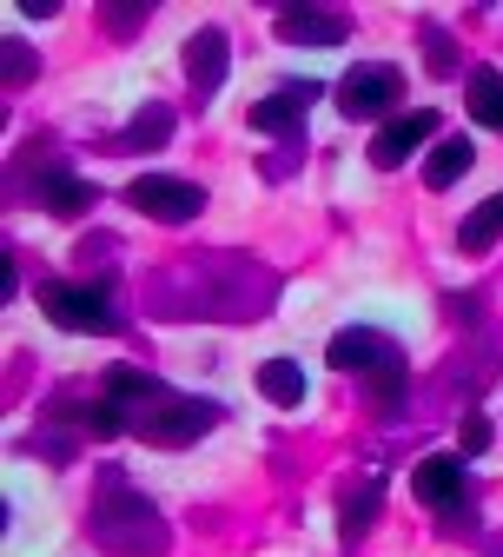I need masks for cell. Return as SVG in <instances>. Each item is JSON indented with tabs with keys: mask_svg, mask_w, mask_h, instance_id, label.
Listing matches in <instances>:
<instances>
[{
	"mask_svg": "<svg viewBox=\"0 0 503 557\" xmlns=\"http://www.w3.org/2000/svg\"><path fill=\"white\" fill-rule=\"evenodd\" d=\"M226 60H232V40H226L219 27H199V34L186 40V81H192L199 94H219V87H226Z\"/></svg>",
	"mask_w": 503,
	"mask_h": 557,
	"instance_id": "obj_8",
	"label": "cell"
},
{
	"mask_svg": "<svg viewBox=\"0 0 503 557\" xmlns=\"http://www.w3.org/2000/svg\"><path fill=\"white\" fill-rule=\"evenodd\" d=\"M0 53H8V87H21V81H34V53H27L21 40H8V47H0Z\"/></svg>",
	"mask_w": 503,
	"mask_h": 557,
	"instance_id": "obj_20",
	"label": "cell"
},
{
	"mask_svg": "<svg viewBox=\"0 0 503 557\" xmlns=\"http://www.w3.org/2000/svg\"><path fill=\"white\" fill-rule=\"evenodd\" d=\"M411 492L430 505V511H457L464 505V458H424L411 471Z\"/></svg>",
	"mask_w": 503,
	"mask_h": 557,
	"instance_id": "obj_9",
	"label": "cell"
},
{
	"mask_svg": "<svg viewBox=\"0 0 503 557\" xmlns=\"http://www.w3.org/2000/svg\"><path fill=\"white\" fill-rule=\"evenodd\" d=\"M398 94H404V74H398L391 60H365V66H351V74L338 81V107H344L351 120H378V113H391Z\"/></svg>",
	"mask_w": 503,
	"mask_h": 557,
	"instance_id": "obj_3",
	"label": "cell"
},
{
	"mask_svg": "<svg viewBox=\"0 0 503 557\" xmlns=\"http://www.w3.org/2000/svg\"><path fill=\"white\" fill-rule=\"evenodd\" d=\"M325 359L338 366V372H357V379H372V372H385L391 359H404L398 345L385 338V332H372V325H344L331 345H325Z\"/></svg>",
	"mask_w": 503,
	"mask_h": 557,
	"instance_id": "obj_6",
	"label": "cell"
},
{
	"mask_svg": "<svg viewBox=\"0 0 503 557\" xmlns=\"http://www.w3.org/2000/svg\"><path fill=\"white\" fill-rule=\"evenodd\" d=\"M477 451H490V418L483 411L464 418V458H477Z\"/></svg>",
	"mask_w": 503,
	"mask_h": 557,
	"instance_id": "obj_21",
	"label": "cell"
},
{
	"mask_svg": "<svg viewBox=\"0 0 503 557\" xmlns=\"http://www.w3.org/2000/svg\"><path fill=\"white\" fill-rule=\"evenodd\" d=\"M93 537L106 550H120V557H160L166 550L160 511L139 498V492H126V484H106V498L93 505Z\"/></svg>",
	"mask_w": 503,
	"mask_h": 557,
	"instance_id": "obj_1",
	"label": "cell"
},
{
	"mask_svg": "<svg viewBox=\"0 0 503 557\" xmlns=\"http://www.w3.org/2000/svg\"><path fill=\"white\" fill-rule=\"evenodd\" d=\"M378 505H385V478H365V492H351V498H344V511H338V531H344V544H357V537L372 531Z\"/></svg>",
	"mask_w": 503,
	"mask_h": 557,
	"instance_id": "obj_15",
	"label": "cell"
},
{
	"mask_svg": "<svg viewBox=\"0 0 503 557\" xmlns=\"http://www.w3.org/2000/svg\"><path fill=\"white\" fill-rule=\"evenodd\" d=\"M365 392H372V405H385V411H391V405L404 398V359H391L385 372H372V379H365Z\"/></svg>",
	"mask_w": 503,
	"mask_h": 557,
	"instance_id": "obj_19",
	"label": "cell"
},
{
	"mask_svg": "<svg viewBox=\"0 0 503 557\" xmlns=\"http://www.w3.org/2000/svg\"><path fill=\"white\" fill-rule=\"evenodd\" d=\"M496 239H503V193H490L477 213L457 226V246H464V252H490Z\"/></svg>",
	"mask_w": 503,
	"mask_h": 557,
	"instance_id": "obj_16",
	"label": "cell"
},
{
	"mask_svg": "<svg viewBox=\"0 0 503 557\" xmlns=\"http://www.w3.org/2000/svg\"><path fill=\"white\" fill-rule=\"evenodd\" d=\"M40 312L66 332H113L120 325L100 286H40Z\"/></svg>",
	"mask_w": 503,
	"mask_h": 557,
	"instance_id": "obj_5",
	"label": "cell"
},
{
	"mask_svg": "<svg viewBox=\"0 0 503 557\" xmlns=\"http://www.w3.org/2000/svg\"><path fill=\"white\" fill-rule=\"evenodd\" d=\"M40 206H47V213H60V220H74V213H87V206H93V186L53 166V173H40Z\"/></svg>",
	"mask_w": 503,
	"mask_h": 557,
	"instance_id": "obj_13",
	"label": "cell"
},
{
	"mask_svg": "<svg viewBox=\"0 0 503 557\" xmlns=\"http://www.w3.org/2000/svg\"><path fill=\"white\" fill-rule=\"evenodd\" d=\"M126 199L139 206V213L166 220V226H186L192 213H205V193H199L192 180H173V173H139V180L126 186Z\"/></svg>",
	"mask_w": 503,
	"mask_h": 557,
	"instance_id": "obj_4",
	"label": "cell"
},
{
	"mask_svg": "<svg viewBox=\"0 0 503 557\" xmlns=\"http://www.w3.org/2000/svg\"><path fill=\"white\" fill-rule=\"evenodd\" d=\"M470 166H477V147H470L464 133H457V139H438V147H430V160H424V186L444 193V186H457Z\"/></svg>",
	"mask_w": 503,
	"mask_h": 557,
	"instance_id": "obj_12",
	"label": "cell"
},
{
	"mask_svg": "<svg viewBox=\"0 0 503 557\" xmlns=\"http://www.w3.org/2000/svg\"><path fill=\"white\" fill-rule=\"evenodd\" d=\"M470 120L503 133V74H496V66H477V74H470Z\"/></svg>",
	"mask_w": 503,
	"mask_h": 557,
	"instance_id": "obj_17",
	"label": "cell"
},
{
	"mask_svg": "<svg viewBox=\"0 0 503 557\" xmlns=\"http://www.w3.org/2000/svg\"><path fill=\"white\" fill-rule=\"evenodd\" d=\"M430 133H438V113H430V107L385 120V126H378V139H372V166H385V173H391V166H404V160L424 147Z\"/></svg>",
	"mask_w": 503,
	"mask_h": 557,
	"instance_id": "obj_7",
	"label": "cell"
},
{
	"mask_svg": "<svg viewBox=\"0 0 503 557\" xmlns=\"http://www.w3.org/2000/svg\"><path fill=\"white\" fill-rule=\"evenodd\" d=\"M166 139H173V113L166 107H147L126 126V147H166Z\"/></svg>",
	"mask_w": 503,
	"mask_h": 557,
	"instance_id": "obj_18",
	"label": "cell"
},
{
	"mask_svg": "<svg viewBox=\"0 0 503 557\" xmlns=\"http://www.w3.org/2000/svg\"><path fill=\"white\" fill-rule=\"evenodd\" d=\"M126 425L147 438V445H192V438H205L212 425H219V405H205V398H179V392H166V398H153L147 411H133Z\"/></svg>",
	"mask_w": 503,
	"mask_h": 557,
	"instance_id": "obj_2",
	"label": "cell"
},
{
	"mask_svg": "<svg viewBox=\"0 0 503 557\" xmlns=\"http://www.w3.org/2000/svg\"><path fill=\"white\" fill-rule=\"evenodd\" d=\"M259 392L272 398V405H305V366H292V359H265L259 366Z\"/></svg>",
	"mask_w": 503,
	"mask_h": 557,
	"instance_id": "obj_14",
	"label": "cell"
},
{
	"mask_svg": "<svg viewBox=\"0 0 503 557\" xmlns=\"http://www.w3.org/2000/svg\"><path fill=\"white\" fill-rule=\"evenodd\" d=\"M147 14H153V8H113V34H133Z\"/></svg>",
	"mask_w": 503,
	"mask_h": 557,
	"instance_id": "obj_22",
	"label": "cell"
},
{
	"mask_svg": "<svg viewBox=\"0 0 503 557\" xmlns=\"http://www.w3.org/2000/svg\"><path fill=\"white\" fill-rule=\"evenodd\" d=\"M305 100H318V81H292L285 94L259 100V107H252V126H259V133H299V120H305Z\"/></svg>",
	"mask_w": 503,
	"mask_h": 557,
	"instance_id": "obj_11",
	"label": "cell"
},
{
	"mask_svg": "<svg viewBox=\"0 0 503 557\" xmlns=\"http://www.w3.org/2000/svg\"><path fill=\"white\" fill-rule=\"evenodd\" d=\"M351 34L344 14H318V8H285L278 14V40H292V47H338Z\"/></svg>",
	"mask_w": 503,
	"mask_h": 557,
	"instance_id": "obj_10",
	"label": "cell"
}]
</instances>
